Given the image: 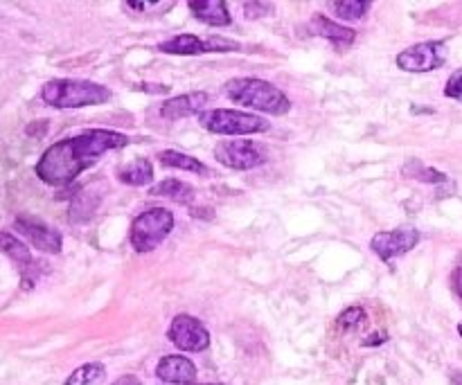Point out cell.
I'll list each match as a JSON object with an SVG mask.
<instances>
[{"label": "cell", "instance_id": "1", "mask_svg": "<svg viewBox=\"0 0 462 385\" xmlns=\"http://www.w3.org/2000/svg\"><path fill=\"white\" fill-rule=\"evenodd\" d=\"M131 142L129 135L118 133L109 129H91L75 138H66L61 142H54L53 147L44 151L34 172L53 188L70 185L79 173L97 163L104 154L116 149H125Z\"/></svg>", "mask_w": 462, "mask_h": 385}, {"label": "cell", "instance_id": "2", "mask_svg": "<svg viewBox=\"0 0 462 385\" xmlns=\"http://www.w3.org/2000/svg\"><path fill=\"white\" fill-rule=\"evenodd\" d=\"M223 95L235 104L269 116H287L291 111L289 97L264 79L237 77L223 86Z\"/></svg>", "mask_w": 462, "mask_h": 385}, {"label": "cell", "instance_id": "3", "mask_svg": "<svg viewBox=\"0 0 462 385\" xmlns=\"http://www.w3.org/2000/svg\"><path fill=\"white\" fill-rule=\"evenodd\" d=\"M41 100L53 108L100 107L111 100V91L86 79H53L41 88Z\"/></svg>", "mask_w": 462, "mask_h": 385}, {"label": "cell", "instance_id": "4", "mask_svg": "<svg viewBox=\"0 0 462 385\" xmlns=\"http://www.w3.org/2000/svg\"><path fill=\"white\" fill-rule=\"evenodd\" d=\"M174 230V214L165 207H151L138 214L131 223L129 241L135 253H151L163 244Z\"/></svg>", "mask_w": 462, "mask_h": 385}, {"label": "cell", "instance_id": "5", "mask_svg": "<svg viewBox=\"0 0 462 385\" xmlns=\"http://www.w3.org/2000/svg\"><path fill=\"white\" fill-rule=\"evenodd\" d=\"M199 117V124L215 135H255L271 129V122L264 117L253 116L244 111H231V108H210L203 111Z\"/></svg>", "mask_w": 462, "mask_h": 385}, {"label": "cell", "instance_id": "6", "mask_svg": "<svg viewBox=\"0 0 462 385\" xmlns=\"http://www.w3.org/2000/svg\"><path fill=\"white\" fill-rule=\"evenodd\" d=\"M449 57L447 44L442 41H424V44L410 45L404 52L397 54V66L406 73H431L444 66Z\"/></svg>", "mask_w": 462, "mask_h": 385}, {"label": "cell", "instance_id": "7", "mask_svg": "<svg viewBox=\"0 0 462 385\" xmlns=\"http://www.w3.org/2000/svg\"><path fill=\"white\" fill-rule=\"evenodd\" d=\"M215 158L223 167L246 172V169H255L266 163V156L262 147H257L251 140H226L215 149Z\"/></svg>", "mask_w": 462, "mask_h": 385}, {"label": "cell", "instance_id": "8", "mask_svg": "<svg viewBox=\"0 0 462 385\" xmlns=\"http://www.w3.org/2000/svg\"><path fill=\"white\" fill-rule=\"evenodd\" d=\"M167 338L172 341V345L179 347L181 352H203L210 347L207 329L203 327L201 320L188 316V313H181L172 320L167 329Z\"/></svg>", "mask_w": 462, "mask_h": 385}, {"label": "cell", "instance_id": "9", "mask_svg": "<svg viewBox=\"0 0 462 385\" xmlns=\"http://www.w3.org/2000/svg\"><path fill=\"white\" fill-rule=\"evenodd\" d=\"M419 244V232L415 228H397V230H385L372 237L370 248L381 261H393L395 257L406 255Z\"/></svg>", "mask_w": 462, "mask_h": 385}, {"label": "cell", "instance_id": "10", "mask_svg": "<svg viewBox=\"0 0 462 385\" xmlns=\"http://www.w3.org/2000/svg\"><path fill=\"white\" fill-rule=\"evenodd\" d=\"M16 230L25 237V239L32 244L36 251L50 253V255H57L63 248V239L54 228L45 226L44 221L32 217H19L16 219Z\"/></svg>", "mask_w": 462, "mask_h": 385}, {"label": "cell", "instance_id": "11", "mask_svg": "<svg viewBox=\"0 0 462 385\" xmlns=\"http://www.w3.org/2000/svg\"><path fill=\"white\" fill-rule=\"evenodd\" d=\"M156 376L165 383L174 385H194L197 381V367L190 358L172 354V357H163L156 365Z\"/></svg>", "mask_w": 462, "mask_h": 385}, {"label": "cell", "instance_id": "12", "mask_svg": "<svg viewBox=\"0 0 462 385\" xmlns=\"http://www.w3.org/2000/svg\"><path fill=\"white\" fill-rule=\"evenodd\" d=\"M206 104L207 92H188V95L172 97V100L165 101L163 107H160V116H163L165 120H181V117L201 116Z\"/></svg>", "mask_w": 462, "mask_h": 385}, {"label": "cell", "instance_id": "13", "mask_svg": "<svg viewBox=\"0 0 462 385\" xmlns=\"http://www.w3.org/2000/svg\"><path fill=\"white\" fill-rule=\"evenodd\" d=\"M188 7L194 19L210 25V28H226V25L232 23L231 14H228V5L223 0H190Z\"/></svg>", "mask_w": 462, "mask_h": 385}, {"label": "cell", "instance_id": "14", "mask_svg": "<svg viewBox=\"0 0 462 385\" xmlns=\"http://www.w3.org/2000/svg\"><path fill=\"white\" fill-rule=\"evenodd\" d=\"M313 25V32H318L323 39H328L334 48H350L357 39V32L341 23H334V20L325 19L323 14H316L312 20Z\"/></svg>", "mask_w": 462, "mask_h": 385}, {"label": "cell", "instance_id": "15", "mask_svg": "<svg viewBox=\"0 0 462 385\" xmlns=\"http://www.w3.org/2000/svg\"><path fill=\"white\" fill-rule=\"evenodd\" d=\"M158 50L165 54H179V57H197L207 52V44L194 34H176L172 39L163 41Z\"/></svg>", "mask_w": 462, "mask_h": 385}, {"label": "cell", "instance_id": "16", "mask_svg": "<svg viewBox=\"0 0 462 385\" xmlns=\"http://www.w3.org/2000/svg\"><path fill=\"white\" fill-rule=\"evenodd\" d=\"M118 179H120V183L131 185V188H145L154 180V167L147 158H138L118 169Z\"/></svg>", "mask_w": 462, "mask_h": 385}, {"label": "cell", "instance_id": "17", "mask_svg": "<svg viewBox=\"0 0 462 385\" xmlns=\"http://www.w3.org/2000/svg\"><path fill=\"white\" fill-rule=\"evenodd\" d=\"M151 197H163V198H172L176 203H190L194 198V188L192 185L183 183L179 179H167L163 183L154 185L150 189Z\"/></svg>", "mask_w": 462, "mask_h": 385}, {"label": "cell", "instance_id": "18", "mask_svg": "<svg viewBox=\"0 0 462 385\" xmlns=\"http://www.w3.org/2000/svg\"><path fill=\"white\" fill-rule=\"evenodd\" d=\"M160 164L167 169H181V172H192V173H207V167L199 158H192L188 154H181V151H160L158 156Z\"/></svg>", "mask_w": 462, "mask_h": 385}, {"label": "cell", "instance_id": "19", "mask_svg": "<svg viewBox=\"0 0 462 385\" xmlns=\"http://www.w3.org/2000/svg\"><path fill=\"white\" fill-rule=\"evenodd\" d=\"M0 241H3V253H5L16 266H20V269L32 266V253H29V248L25 246L23 241L12 237L10 232H3V235H0Z\"/></svg>", "mask_w": 462, "mask_h": 385}, {"label": "cell", "instance_id": "20", "mask_svg": "<svg viewBox=\"0 0 462 385\" xmlns=\"http://www.w3.org/2000/svg\"><path fill=\"white\" fill-rule=\"evenodd\" d=\"M104 365L101 363H86V365L77 367L73 374L68 376L63 385H95L104 379Z\"/></svg>", "mask_w": 462, "mask_h": 385}, {"label": "cell", "instance_id": "21", "mask_svg": "<svg viewBox=\"0 0 462 385\" xmlns=\"http://www.w3.org/2000/svg\"><path fill=\"white\" fill-rule=\"evenodd\" d=\"M332 10L336 12L338 19L359 20L370 10V3L368 0H343V3H332Z\"/></svg>", "mask_w": 462, "mask_h": 385}, {"label": "cell", "instance_id": "22", "mask_svg": "<svg viewBox=\"0 0 462 385\" xmlns=\"http://www.w3.org/2000/svg\"><path fill=\"white\" fill-rule=\"evenodd\" d=\"M366 320H368V313H366V309H361V307H350V309H345L341 316H338V325H341L345 332L361 327V325H366Z\"/></svg>", "mask_w": 462, "mask_h": 385}, {"label": "cell", "instance_id": "23", "mask_svg": "<svg viewBox=\"0 0 462 385\" xmlns=\"http://www.w3.org/2000/svg\"><path fill=\"white\" fill-rule=\"evenodd\" d=\"M176 5L174 0H158V3H151V0H145V3H134V0H129V3H125V10H134V12H154V14H167L172 7Z\"/></svg>", "mask_w": 462, "mask_h": 385}, {"label": "cell", "instance_id": "24", "mask_svg": "<svg viewBox=\"0 0 462 385\" xmlns=\"http://www.w3.org/2000/svg\"><path fill=\"white\" fill-rule=\"evenodd\" d=\"M444 95L451 97V100H458L462 104V68L449 77L447 88H444Z\"/></svg>", "mask_w": 462, "mask_h": 385}, {"label": "cell", "instance_id": "25", "mask_svg": "<svg viewBox=\"0 0 462 385\" xmlns=\"http://www.w3.org/2000/svg\"><path fill=\"white\" fill-rule=\"evenodd\" d=\"M244 12L246 19H262V16L273 12V5H269V3H244Z\"/></svg>", "mask_w": 462, "mask_h": 385}, {"label": "cell", "instance_id": "26", "mask_svg": "<svg viewBox=\"0 0 462 385\" xmlns=\"http://www.w3.org/2000/svg\"><path fill=\"white\" fill-rule=\"evenodd\" d=\"M419 180H426V183H442V180H447V176L440 172H434V169H424Z\"/></svg>", "mask_w": 462, "mask_h": 385}, {"label": "cell", "instance_id": "27", "mask_svg": "<svg viewBox=\"0 0 462 385\" xmlns=\"http://www.w3.org/2000/svg\"><path fill=\"white\" fill-rule=\"evenodd\" d=\"M111 385H142V383H140L138 376L125 374V376H120V379H118V381H113Z\"/></svg>", "mask_w": 462, "mask_h": 385}, {"label": "cell", "instance_id": "28", "mask_svg": "<svg viewBox=\"0 0 462 385\" xmlns=\"http://www.w3.org/2000/svg\"><path fill=\"white\" fill-rule=\"evenodd\" d=\"M138 91H150V92H167L169 86H158V84H140V86H135Z\"/></svg>", "mask_w": 462, "mask_h": 385}, {"label": "cell", "instance_id": "29", "mask_svg": "<svg viewBox=\"0 0 462 385\" xmlns=\"http://www.w3.org/2000/svg\"><path fill=\"white\" fill-rule=\"evenodd\" d=\"M453 289H456L458 298L462 300V269H458L456 273H453Z\"/></svg>", "mask_w": 462, "mask_h": 385}, {"label": "cell", "instance_id": "30", "mask_svg": "<svg viewBox=\"0 0 462 385\" xmlns=\"http://www.w3.org/2000/svg\"><path fill=\"white\" fill-rule=\"evenodd\" d=\"M381 342H385V333H372L368 341H363V345L370 347V345H381Z\"/></svg>", "mask_w": 462, "mask_h": 385}, {"label": "cell", "instance_id": "31", "mask_svg": "<svg viewBox=\"0 0 462 385\" xmlns=\"http://www.w3.org/2000/svg\"><path fill=\"white\" fill-rule=\"evenodd\" d=\"M451 385H462V372H453V374H451Z\"/></svg>", "mask_w": 462, "mask_h": 385}, {"label": "cell", "instance_id": "32", "mask_svg": "<svg viewBox=\"0 0 462 385\" xmlns=\"http://www.w3.org/2000/svg\"><path fill=\"white\" fill-rule=\"evenodd\" d=\"M201 385H222V383H201Z\"/></svg>", "mask_w": 462, "mask_h": 385}, {"label": "cell", "instance_id": "33", "mask_svg": "<svg viewBox=\"0 0 462 385\" xmlns=\"http://www.w3.org/2000/svg\"><path fill=\"white\" fill-rule=\"evenodd\" d=\"M460 333H462V323H460Z\"/></svg>", "mask_w": 462, "mask_h": 385}]
</instances>
